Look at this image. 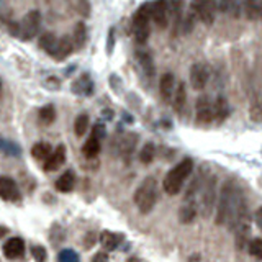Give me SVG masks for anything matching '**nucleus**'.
<instances>
[{"instance_id": "obj_18", "label": "nucleus", "mask_w": 262, "mask_h": 262, "mask_svg": "<svg viewBox=\"0 0 262 262\" xmlns=\"http://www.w3.org/2000/svg\"><path fill=\"white\" fill-rule=\"evenodd\" d=\"M172 107L177 113H182V110L185 107V103H187V91H185V84L181 82L176 89H174V94H172Z\"/></svg>"}, {"instance_id": "obj_26", "label": "nucleus", "mask_w": 262, "mask_h": 262, "mask_svg": "<svg viewBox=\"0 0 262 262\" xmlns=\"http://www.w3.org/2000/svg\"><path fill=\"white\" fill-rule=\"evenodd\" d=\"M100 153V140H97L95 136H91L89 140L84 143V146H82V154L89 159H94V157H97Z\"/></svg>"}, {"instance_id": "obj_21", "label": "nucleus", "mask_w": 262, "mask_h": 262, "mask_svg": "<svg viewBox=\"0 0 262 262\" xmlns=\"http://www.w3.org/2000/svg\"><path fill=\"white\" fill-rule=\"evenodd\" d=\"M75 185V176L72 170H67L64 172L63 176H61L58 181H56V190L58 192H63V194H67V192H71Z\"/></svg>"}, {"instance_id": "obj_31", "label": "nucleus", "mask_w": 262, "mask_h": 262, "mask_svg": "<svg viewBox=\"0 0 262 262\" xmlns=\"http://www.w3.org/2000/svg\"><path fill=\"white\" fill-rule=\"evenodd\" d=\"M154 156H156V146L153 143H146L140 153V161L143 164H151L154 159Z\"/></svg>"}, {"instance_id": "obj_4", "label": "nucleus", "mask_w": 262, "mask_h": 262, "mask_svg": "<svg viewBox=\"0 0 262 262\" xmlns=\"http://www.w3.org/2000/svg\"><path fill=\"white\" fill-rule=\"evenodd\" d=\"M149 22H151V4L146 2L136 10L135 18H133V33L138 43L143 45L148 41L149 33H151Z\"/></svg>"}, {"instance_id": "obj_3", "label": "nucleus", "mask_w": 262, "mask_h": 262, "mask_svg": "<svg viewBox=\"0 0 262 262\" xmlns=\"http://www.w3.org/2000/svg\"><path fill=\"white\" fill-rule=\"evenodd\" d=\"M157 198H159V195H157V181L154 177H146L140 184V187L136 189L133 202L143 215H148L156 206Z\"/></svg>"}, {"instance_id": "obj_1", "label": "nucleus", "mask_w": 262, "mask_h": 262, "mask_svg": "<svg viewBox=\"0 0 262 262\" xmlns=\"http://www.w3.org/2000/svg\"><path fill=\"white\" fill-rule=\"evenodd\" d=\"M247 210L246 200L241 195L239 189L233 182L223 185L218 197V208H216V225L228 223L230 228L234 225L241 213Z\"/></svg>"}, {"instance_id": "obj_30", "label": "nucleus", "mask_w": 262, "mask_h": 262, "mask_svg": "<svg viewBox=\"0 0 262 262\" xmlns=\"http://www.w3.org/2000/svg\"><path fill=\"white\" fill-rule=\"evenodd\" d=\"M38 118H39V123H43V125H51V123L56 120V110H54L53 105H46L39 110Z\"/></svg>"}, {"instance_id": "obj_38", "label": "nucleus", "mask_w": 262, "mask_h": 262, "mask_svg": "<svg viewBox=\"0 0 262 262\" xmlns=\"http://www.w3.org/2000/svg\"><path fill=\"white\" fill-rule=\"evenodd\" d=\"M113 46H115V30L112 28V30H110V33H108V48H107L108 54L113 51Z\"/></svg>"}, {"instance_id": "obj_15", "label": "nucleus", "mask_w": 262, "mask_h": 262, "mask_svg": "<svg viewBox=\"0 0 262 262\" xmlns=\"http://www.w3.org/2000/svg\"><path fill=\"white\" fill-rule=\"evenodd\" d=\"M174 89H176L174 74H170V72L162 74L161 80H159V91H161V97H162L164 102H170L172 94H174Z\"/></svg>"}, {"instance_id": "obj_29", "label": "nucleus", "mask_w": 262, "mask_h": 262, "mask_svg": "<svg viewBox=\"0 0 262 262\" xmlns=\"http://www.w3.org/2000/svg\"><path fill=\"white\" fill-rule=\"evenodd\" d=\"M56 45H58V38L54 33H45L43 36L39 38V46L43 48L48 54H51V56L54 50H56Z\"/></svg>"}, {"instance_id": "obj_19", "label": "nucleus", "mask_w": 262, "mask_h": 262, "mask_svg": "<svg viewBox=\"0 0 262 262\" xmlns=\"http://www.w3.org/2000/svg\"><path fill=\"white\" fill-rule=\"evenodd\" d=\"M121 238L120 234H116V233H112V231H103L100 234V244L103 247V251H115L116 247L120 246L121 243Z\"/></svg>"}, {"instance_id": "obj_24", "label": "nucleus", "mask_w": 262, "mask_h": 262, "mask_svg": "<svg viewBox=\"0 0 262 262\" xmlns=\"http://www.w3.org/2000/svg\"><path fill=\"white\" fill-rule=\"evenodd\" d=\"M138 61H140L144 74H146L149 79L154 77L156 75V66H154L153 56H151L149 53H138Z\"/></svg>"}, {"instance_id": "obj_36", "label": "nucleus", "mask_w": 262, "mask_h": 262, "mask_svg": "<svg viewBox=\"0 0 262 262\" xmlns=\"http://www.w3.org/2000/svg\"><path fill=\"white\" fill-rule=\"evenodd\" d=\"M31 254L36 260H46V249L43 246H33L31 247Z\"/></svg>"}, {"instance_id": "obj_32", "label": "nucleus", "mask_w": 262, "mask_h": 262, "mask_svg": "<svg viewBox=\"0 0 262 262\" xmlns=\"http://www.w3.org/2000/svg\"><path fill=\"white\" fill-rule=\"evenodd\" d=\"M89 129V116L85 113L79 115L77 118H75V123H74V131L77 136H84Z\"/></svg>"}, {"instance_id": "obj_22", "label": "nucleus", "mask_w": 262, "mask_h": 262, "mask_svg": "<svg viewBox=\"0 0 262 262\" xmlns=\"http://www.w3.org/2000/svg\"><path fill=\"white\" fill-rule=\"evenodd\" d=\"M243 12L249 20H259L262 15V5L260 0H244L243 2Z\"/></svg>"}, {"instance_id": "obj_37", "label": "nucleus", "mask_w": 262, "mask_h": 262, "mask_svg": "<svg viewBox=\"0 0 262 262\" xmlns=\"http://www.w3.org/2000/svg\"><path fill=\"white\" fill-rule=\"evenodd\" d=\"M92 136H95L97 138V140H103V138H105V126L102 125V123H97V125L94 126V129H92Z\"/></svg>"}, {"instance_id": "obj_9", "label": "nucleus", "mask_w": 262, "mask_h": 262, "mask_svg": "<svg viewBox=\"0 0 262 262\" xmlns=\"http://www.w3.org/2000/svg\"><path fill=\"white\" fill-rule=\"evenodd\" d=\"M210 79V67L203 63H197L190 67V84L195 91H202V89L208 84Z\"/></svg>"}, {"instance_id": "obj_35", "label": "nucleus", "mask_w": 262, "mask_h": 262, "mask_svg": "<svg viewBox=\"0 0 262 262\" xmlns=\"http://www.w3.org/2000/svg\"><path fill=\"white\" fill-rule=\"evenodd\" d=\"M58 259H59L61 262H75V260L79 259V256H77V254H75L72 249H64V251L59 252Z\"/></svg>"}, {"instance_id": "obj_13", "label": "nucleus", "mask_w": 262, "mask_h": 262, "mask_svg": "<svg viewBox=\"0 0 262 262\" xmlns=\"http://www.w3.org/2000/svg\"><path fill=\"white\" fill-rule=\"evenodd\" d=\"M25 252V241L22 238H10L4 244V254L7 259H17L23 256Z\"/></svg>"}, {"instance_id": "obj_34", "label": "nucleus", "mask_w": 262, "mask_h": 262, "mask_svg": "<svg viewBox=\"0 0 262 262\" xmlns=\"http://www.w3.org/2000/svg\"><path fill=\"white\" fill-rule=\"evenodd\" d=\"M0 151H4V153L10 154V156H20V148L17 144L5 141V140H0Z\"/></svg>"}, {"instance_id": "obj_7", "label": "nucleus", "mask_w": 262, "mask_h": 262, "mask_svg": "<svg viewBox=\"0 0 262 262\" xmlns=\"http://www.w3.org/2000/svg\"><path fill=\"white\" fill-rule=\"evenodd\" d=\"M200 190H202V215L206 218L210 216L216 200V179L210 177L208 181L202 184Z\"/></svg>"}, {"instance_id": "obj_33", "label": "nucleus", "mask_w": 262, "mask_h": 262, "mask_svg": "<svg viewBox=\"0 0 262 262\" xmlns=\"http://www.w3.org/2000/svg\"><path fill=\"white\" fill-rule=\"evenodd\" d=\"M247 249H249V254L254 256L256 259H262V239L260 238H254V239H249V243H247Z\"/></svg>"}, {"instance_id": "obj_39", "label": "nucleus", "mask_w": 262, "mask_h": 262, "mask_svg": "<svg viewBox=\"0 0 262 262\" xmlns=\"http://www.w3.org/2000/svg\"><path fill=\"white\" fill-rule=\"evenodd\" d=\"M256 225H257V228H262V210L260 208L256 210Z\"/></svg>"}, {"instance_id": "obj_28", "label": "nucleus", "mask_w": 262, "mask_h": 262, "mask_svg": "<svg viewBox=\"0 0 262 262\" xmlns=\"http://www.w3.org/2000/svg\"><path fill=\"white\" fill-rule=\"evenodd\" d=\"M72 41H74V48H84L85 41H87V26H85V23L79 22L77 25H75Z\"/></svg>"}, {"instance_id": "obj_17", "label": "nucleus", "mask_w": 262, "mask_h": 262, "mask_svg": "<svg viewBox=\"0 0 262 262\" xmlns=\"http://www.w3.org/2000/svg\"><path fill=\"white\" fill-rule=\"evenodd\" d=\"M72 92L75 95H92V92H94V82L91 80V75L84 74L77 80H74Z\"/></svg>"}, {"instance_id": "obj_16", "label": "nucleus", "mask_w": 262, "mask_h": 262, "mask_svg": "<svg viewBox=\"0 0 262 262\" xmlns=\"http://www.w3.org/2000/svg\"><path fill=\"white\" fill-rule=\"evenodd\" d=\"M195 218H197V205H195V200L185 198L184 205L181 206V210H179V222H181L182 225H189V223L194 222Z\"/></svg>"}, {"instance_id": "obj_27", "label": "nucleus", "mask_w": 262, "mask_h": 262, "mask_svg": "<svg viewBox=\"0 0 262 262\" xmlns=\"http://www.w3.org/2000/svg\"><path fill=\"white\" fill-rule=\"evenodd\" d=\"M51 144L50 143H45V141H41V143H36L34 146L31 148V156L34 157L36 161H46L48 159V156L51 154Z\"/></svg>"}, {"instance_id": "obj_14", "label": "nucleus", "mask_w": 262, "mask_h": 262, "mask_svg": "<svg viewBox=\"0 0 262 262\" xmlns=\"http://www.w3.org/2000/svg\"><path fill=\"white\" fill-rule=\"evenodd\" d=\"M74 51V41L71 36L64 34L63 38L58 39V45H56V50L53 53V58L56 61H64L66 58H69Z\"/></svg>"}, {"instance_id": "obj_40", "label": "nucleus", "mask_w": 262, "mask_h": 262, "mask_svg": "<svg viewBox=\"0 0 262 262\" xmlns=\"http://www.w3.org/2000/svg\"><path fill=\"white\" fill-rule=\"evenodd\" d=\"M108 256L107 254H97V256H94V260H107Z\"/></svg>"}, {"instance_id": "obj_6", "label": "nucleus", "mask_w": 262, "mask_h": 262, "mask_svg": "<svg viewBox=\"0 0 262 262\" xmlns=\"http://www.w3.org/2000/svg\"><path fill=\"white\" fill-rule=\"evenodd\" d=\"M190 12L194 13L200 22L210 26L215 23L216 15V0H192Z\"/></svg>"}, {"instance_id": "obj_42", "label": "nucleus", "mask_w": 262, "mask_h": 262, "mask_svg": "<svg viewBox=\"0 0 262 262\" xmlns=\"http://www.w3.org/2000/svg\"><path fill=\"white\" fill-rule=\"evenodd\" d=\"M0 97H2V80H0Z\"/></svg>"}, {"instance_id": "obj_8", "label": "nucleus", "mask_w": 262, "mask_h": 262, "mask_svg": "<svg viewBox=\"0 0 262 262\" xmlns=\"http://www.w3.org/2000/svg\"><path fill=\"white\" fill-rule=\"evenodd\" d=\"M149 4H151V20H153L156 26H159L161 30L167 28V25L170 22L167 0H154V2H149Z\"/></svg>"}, {"instance_id": "obj_23", "label": "nucleus", "mask_w": 262, "mask_h": 262, "mask_svg": "<svg viewBox=\"0 0 262 262\" xmlns=\"http://www.w3.org/2000/svg\"><path fill=\"white\" fill-rule=\"evenodd\" d=\"M136 141H138V136L129 133L125 136V140L121 141V146H120V153L121 156L125 157V161H129V157L133 156L135 153V148H136Z\"/></svg>"}, {"instance_id": "obj_2", "label": "nucleus", "mask_w": 262, "mask_h": 262, "mask_svg": "<svg viewBox=\"0 0 262 262\" xmlns=\"http://www.w3.org/2000/svg\"><path fill=\"white\" fill-rule=\"evenodd\" d=\"M192 170H194V161H192L190 157H185L176 167H172L167 174H165L164 182H162L165 194L169 195L181 194L184 189V182L187 181V177L192 174Z\"/></svg>"}, {"instance_id": "obj_25", "label": "nucleus", "mask_w": 262, "mask_h": 262, "mask_svg": "<svg viewBox=\"0 0 262 262\" xmlns=\"http://www.w3.org/2000/svg\"><path fill=\"white\" fill-rule=\"evenodd\" d=\"M213 115H215V120L218 121H225L228 118L230 115V107H228V102L223 97H218L216 102L213 103Z\"/></svg>"}, {"instance_id": "obj_11", "label": "nucleus", "mask_w": 262, "mask_h": 262, "mask_svg": "<svg viewBox=\"0 0 262 262\" xmlns=\"http://www.w3.org/2000/svg\"><path fill=\"white\" fill-rule=\"evenodd\" d=\"M215 120V115H213V103L206 99L202 97L197 102V123L198 125H210V123Z\"/></svg>"}, {"instance_id": "obj_10", "label": "nucleus", "mask_w": 262, "mask_h": 262, "mask_svg": "<svg viewBox=\"0 0 262 262\" xmlns=\"http://www.w3.org/2000/svg\"><path fill=\"white\" fill-rule=\"evenodd\" d=\"M0 198L5 202H18L20 200V190L15 181L10 177H0Z\"/></svg>"}, {"instance_id": "obj_5", "label": "nucleus", "mask_w": 262, "mask_h": 262, "mask_svg": "<svg viewBox=\"0 0 262 262\" xmlns=\"http://www.w3.org/2000/svg\"><path fill=\"white\" fill-rule=\"evenodd\" d=\"M39 26H41V13L38 10H31L26 13L22 22L18 23L17 36H20V39L23 41L33 39L38 34Z\"/></svg>"}, {"instance_id": "obj_20", "label": "nucleus", "mask_w": 262, "mask_h": 262, "mask_svg": "<svg viewBox=\"0 0 262 262\" xmlns=\"http://www.w3.org/2000/svg\"><path fill=\"white\" fill-rule=\"evenodd\" d=\"M216 9L233 18H238L241 13V2L239 0H220L216 2Z\"/></svg>"}, {"instance_id": "obj_41", "label": "nucleus", "mask_w": 262, "mask_h": 262, "mask_svg": "<svg viewBox=\"0 0 262 262\" xmlns=\"http://www.w3.org/2000/svg\"><path fill=\"white\" fill-rule=\"evenodd\" d=\"M190 260H200V256H198V254H195V256L190 257Z\"/></svg>"}, {"instance_id": "obj_12", "label": "nucleus", "mask_w": 262, "mask_h": 262, "mask_svg": "<svg viewBox=\"0 0 262 262\" xmlns=\"http://www.w3.org/2000/svg\"><path fill=\"white\" fill-rule=\"evenodd\" d=\"M45 162V170L46 172H54L58 170L61 165L66 162V146L64 144H59V146L51 151V154L48 156V159Z\"/></svg>"}]
</instances>
